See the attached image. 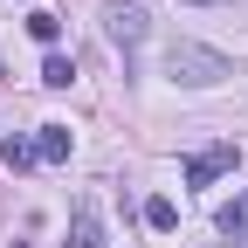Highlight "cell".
<instances>
[{
    "instance_id": "1",
    "label": "cell",
    "mask_w": 248,
    "mask_h": 248,
    "mask_svg": "<svg viewBox=\"0 0 248 248\" xmlns=\"http://www.w3.org/2000/svg\"><path fill=\"white\" fill-rule=\"evenodd\" d=\"M228 76H234L228 55L207 48V42H172L166 48V83H179V90H214V83H228Z\"/></svg>"
},
{
    "instance_id": "2",
    "label": "cell",
    "mask_w": 248,
    "mask_h": 248,
    "mask_svg": "<svg viewBox=\"0 0 248 248\" xmlns=\"http://www.w3.org/2000/svg\"><path fill=\"white\" fill-rule=\"evenodd\" d=\"M104 35H110L124 55H131V48L152 35V14L138 7V0H104Z\"/></svg>"
},
{
    "instance_id": "3",
    "label": "cell",
    "mask_w": 248,
    "mask_h": 248,
    "mask_svg": "<svg viewBox=\"0 0 248 248\" xmlns=\"http://www.w3.org/2000/svg\"><path fill=\"white\" fill-rule=\"evenodd\" d=\"M234 159H241L234 145H207V152H193V159H186V186H214L221 172H234Z\"/></svg>"
},
{
    "instance_id": "4",
    "label": "cell",
    "mask_w": 248,
    "mask_h": 248,
    "mask_svg": "<svg viewBox=\"0 0 248 248\" xmlns=\"http://www.w3.org/2000/svg\"><path fill=\"white\" fill-rule=\"evenodd\" d=\"M62 248H104V221H97V207L90 200H76V214H69V241Z\"/></svg>"
},
{
    "instance_id": "5",
    "label": "cell",
    "mask_w": 248,
    "mask_h": 248,
    "mask_svg": "<svg viewBox=\"0 0 248 248\" xmlns=\"http://www.w3.org/2000/svg\"><path fill=\"white\" fill-rule=\"evenodd\" d=\"M214 228H221V241H228V248H248V193H234L221 214H214Z\"/></svg>"
},
{
    "instance_id": "6",
    "label": "cell",
    "mask_w": 248,
    "mask_h": 248,
    "mask_svg": "<svg viewBox=\"0 0 248 248\" xmlns=\"http://www.w3.org/2000/svg\"><path fill=\"white\" fill-rule=\"evenodd\" d=\"M76 152V138H69V124H42V138H35V159H48V166H62Z\"/></svg>"
},
{
    "instance_id": "7",
    "label": "cell",
    "mask_w": 248,
    "mask_h": 248,
    "mask_svg": "<svg viewBox=\"0 0 248 248\" xmlns=\"http://www.w3.org/2000/svg\"><path fill=\"white\" fill-rule=\"evenodd\" d=\"M145 228H152V234H172V228H179V207H172L166 193H159V200H145Z\"/></svg>"
},
{
    "instance_id": "8",
    "label": "cell",
    "mask_w": 248,
    "mask_h": 248,
    "mask_svg": "<svg viewBox=\"0 0 248 248\" xmlns=\"http://www.w3.org/2000/svg\"><path fill=\"white\" fill-rule=\"evenodd\" d=\"M42 83H48V90H69V83H76V62L48 48V62H42Z\"/></svg>"
},
{
    "instance_id": "9",
    "label": "cell",
    "mask_w": 248,
    "mask_h": 248,
    "mask_svg": "<svg viewBox=\"0 0 248 248\" xmlns=\"http://www.w3.org/2000/svg\"><path fill=\"white\" fill-rule=\"evenodd\" d=\"M28 35H35L42 48H55V35H62V21H55L48 7H35V14H28Z\"/></svg>"
},
{
    "instance_id": "10",
    "label": "cell",
    "mask_w": 248,
    "mask_h": 248,
    "mask_svg": "<svg viewBox=\"0 0 248 248\" xmlns=\"http://www.w3.org/2000/svg\"><path fill=\"white\" fill-rule=\"evenodd\" d=\"M0 159H7V172H28V166H35V145H28V138H7Z\"/></svg>"
},
{
    "instance_id": "11",
    "label": "cell",
    "mask_w": 248,
    "mask_h": 248,
    "mask_svg": "<svg viewBox=\"0 0 248 248\" xmlns=\"http://www.w3.org/2000/svg\"><path fill=\"white\" fill-rule=\"evenodd\" d=\"M186 7H214V0H186Z\"/></svg>"
},
{
    "instance_id": "12",
    "label": "cell",
    "mask_w": 248,
    "mask_h": 248,
    "mask_svg": "<svg viewBox=\"0 0 248 248\" xmlns=\"http://www.w3.org/2000/svg\"><path fill=\"white\" fill-rule=\"evenodd\" d=\"M0 76H7V62H0Z\"/></svg>"
},
{
    "instance_id": "13",
    "label": "cell",
    "mask_w": 248,
    "mask_h": 248,
    "mask_svg": "<svg viewBox=\"0 0 248 248\" xmlns=\"http://www.w3.org/2000/svg\"><path fill=\"white\" fill-rule=\"evenodd\" d=\"M14 248H28V241H14Z\"/></svg>"
}]
</instances>
